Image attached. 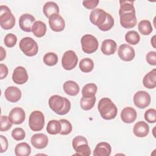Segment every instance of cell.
I'll use <instances>...</instances> for the list:
<instances>
[{"label": "cell", "mask_w": 156, "mask_h": 156, "mask_svg": "<svg viewBox=\"0 0 156 156\" xmlns=\"http://www.w3.org/2000/svg\"><path fill=\"white\" fill-rule=\"evenodd\" d=\"M25 112L24 110L20 107L12 108L9 115V118L13 124H20L23 123L25 120Z\"/></svg>", "instance_id": "obj_14"}, {"label": "cell", "mask_w": 156, "mask_h": 156, "mask_svg": "<svg viewBox=\"0 0 156 156\" xmlns=\"http://www.w3.org/2000/svg\"><path fill=\"white\" fill-rule=\"evenodd\" d=\"M1 126H0V130L1 132L7 131L9 130L12 126V123L10 121L9 116L2 115L1 116Z\"/></svg>", "instance_id": "obj_36"}, {"label": "cell", "mask_w": 156, "mask_h": 156, "mask_svg": "<svg viewBox=\"0 0 156 156\" xmlns=\"http://www.w3.org/2000/svg\"><path fill=\"white\" fill-rule=\"evenodd\" d=\"M125 40L129 44L135 45L140 42V36L136 31L130 30L125 35Z\"/></svg>", "instance_id": "obj_31"}, {"label": "cell", "mask_w": 156, "mask_h": 156, "mask_svg": "<svg viewBox=\"0 0 156 156\" xmlns=\"http://www.w3.org/2000/svg\"><path fill=\"white\" fill-rule=\"evenodd\" d=\"M58 62L57 55L54 52H48L43 57V62L45 65L52 66L55 65Z\"/></svg>", "instance_id": "obj_33"}, {"label": "cell", "mask_w": 156, "mask_h": 156, "mask_svg": "<svg viewBox=\"0 0 156 156\" xmlns=\"http://www.w3.org/2000/svg\"><path fill=\"white\" fill-rule=\"evenodd\" d=\"M138 30L143 35H148L152 32V27L149 20H144L141 21L138 25Z\"/></svg>", "instance_id": "obj_29"}, {"label": "cell", "mask_w": 156, "mask_h": 156, "mask_svg": "<svg viewBox=\"0 0 156 156\" xmlns=\"http://www.w3.org/2000/svg\"><path fill=\"white\" fill-rule=\"evenodd\" d=\"M17 41V37L15 34H8L5 36L4 39V42L5 45L8 48L13 47Z\"/></svg>", "instance_id": "obj_37"}, {"label": "cell", "mask_w": 156, "mask_h": 156, "mask_svg": "<svg viewBox=\"0 0 156 156\" xmlns=\"http://www.w3.org/2000/svg\"><path fill=\"white\" fill-rule=\"evenodd\" d=\"M79 66L83 73H90L94 68V63L91 58H84L80 61Z\"/></svg>", "instance_id": "obj_30"}, {"label": "cell", "mask_w": 156, "mask_h": 156, "mask_svg": "<svg viewBox=\"0 0 156 156\" xmlns=\"http://www.w3.org/2000/svg\"><path fill=\"white\" fill-rule=\"evenodd\" d=\"M146 59L147 62L153 66L156 65V52L155 51H150L149 52L146 56Z\"/></svg>", "instance_id": "obj_41"}, {"label": "cell", "mask_w": 156, "mask_h": 156, "mask_svg": "<svg viewBox=\"0 0 156 156\" xmlns=\"http://www.w3.org/2000/svg\"><path fill=\"white\" fill-rule=\"evenodd\" d=\"M111 146L106 142L99 143L93 151L94 156H109L111 154Z\"/></svg>", "instance_id": "obj_21"}, {"label": "cell", "mask_w": 156, "mask_h": 156, "mask_svg": "<svg viewBox=\"0 0 156 156\" xmlns=\"http://www.w3.org/2000/svg\"><path fill=\"white\" fill-rule=\"evenodd\" d=\"M82 51L87 54H92L96 51L98 48V41L97 38L91 35H84L80 40Z\"/></svg>", "instance_id": "obj_5"}, {"label": "cell", "mask_w": 156, "mask_h": 156, "mask_svg": "<svg viewBox=\"0 0 156 156\" xmlns=\"http://www.w3.org/2000/svg\"><path fill=\"white\" fill-rule=\"evenodd\" d=\"M12 136L16 141H21L24 139L26 133L24 130L20 127L15 128L12 132Z\"/></svg>", "instance_id": "obj_38"}, {"label": "cell", "mask_w": 156, "mask_h": 156, "mask_svg": "<svg viewBox=\"0 0 156 156\" xmlns=\"http://www.w3.org/2000/svg\"><path fill=\"white\" fill-rule=\"evenodd\" d=\"M143 85L149 89L154 88L156 86V69H153L147 73L143 79Z\"/></svg>", "instance_id": "obj_22"}, {"label": "cell", "mask_w": 156, "mask_h": 156, "mask_svg": "<svg viewBox=\"0 0 156 156\" xmlns=\"http://www.w3.org/2000/svg\"><path fill=\"white\" fill-rule=\"evenodd\" d=\"M61 128L62 126L60 121L52 119L48 122L46 127V131L51 135H56L60 133Z\"/></svg>", "instance_id": "obj_28"}, {"label": "cell", "mask_w": 156, "mask_h": 156, "mask_svg": "<svg viewBox=\"0 0 156 156\" xmlns=\"http://www.w3.org/2000/svg\"><path fill=\"white\" fill-rule=\"evenodd\" d=\"M0 48H1V59H0V60L2 61L4 60V58L6 56V52L2 46H1Z\"/></svg>", "instance_id": "obj_45"}, {"label": "cell", "mask_w": 156, "mask_h": 156, "mask_svg": "<svg viewBox=\"0 0 156 156\" xmlns=\"http://www.w3.org/2000/svg\"><path fill=\"white\" fill-rule=\"evenodd\" d=\"M60 124H61V130L60 132V134L66 135L69 134L73 129V126L71 122L65 119H61L59 120Z\"/></svg>", "instance_id": "obj_34"}, {"label": "cell", "mask_w": 156, "mask_h": 156, "mask_svg": "<svg viewBox=\"0 0 156 156\" xmlns=\"http://www.w3.org/2000/svg\"><path fill=\"white\" fill-rule=\"evenodd\" d=\"M46 25L41 21H35L32 27V32L34 35L38 38L43 37L46 32Z\"/></svg>", "instance_id": "obj_25"}, {"label": "cell", "mask_w": 156, "mask_h": 156, "mask_svg": "<svg viewBox=\"0 0 156 156\" xmlns=\"http://www.w3.org/2000/svg\"><path fill=\"white\" fill-rule=\"evenodd\" d=\"M15 24V18L10 9L6 5L0 7V25L5 30L12 29Z\"/></svg>", "instance_id": "obj_3"}, {"label": "cell", "mask_w": 156, "mask_h": 156, "mask_svg": "<svg viewBox=\"0 0 156 156\" xmlns=\"http://www.w3.org/2000/svg\"><path fill=\"white\" fill-rule=\"evenodd\" d=\"M44 15L48 18L51 16L59 13L58 5L54 2L49 1L44 4L43 7Z\"/></svg>", "instance_id": "obj_23"}, {"label": "cell", "mask_w": 156, "mask_h": 156, "mask_svg": "<svg viewBox=\"0 0 156 156\" xmlns=\"http://www.w3.org/2000/svg\"><path fill=\"white\" fill-rule=\"evenodd\" d=\"M74 151H76L75 155H82V156H89L91 154V149L88 143H83L77 146Z\"/></svg>", "instance_id": "obj_35"}, {"label": "cell", "mask_w": 156, "mask_h": 156, "mask_svg": "<svg viewBox=\"0 0 156 156\" xmlns=\"http://www.w3.org/2000/svg\"><path fill=\"white\" fill-rule=\"evenodd\" d=\"M48 104L51 109L59 115H66L71 108L70 101L67 98L57 94L51 96Z\"/></svg>", "instance_id": "obj_1"}, {"label": "cell", "mask_w": 156, "mask_h": 156, "mask_svg": "<svg viewBox=\"0 0 156 156\" xmlns=\"http://www.w3.org/2000/svg\"><path fill=\"white\" fill-rule=\"evenodd\" d=\"M4 96L9 102H16L21 98V91L18 88L10 86L7 87L5 90Z\"/></svg>", "instance_id": "obj_17"}, {"label": "cell", "mask_w": 156, "mask_h": 156, "mask_svg": "<svg viewBox=\"0 0 156 156\" xmlns=\"http://www.w3.org/2000/svg\"><path fill=\"white\" fill-rule=\"evenodd\" d=\"M151 98L149 94L145 91H138L133 96L135 105L139 108H144L149 105Z\"/></svg>", "instance_id": "obj_10"}, {"label": "cell", "mask_w": 156, "mask_h": 156, "mask_svg": "<svg viewBox=\"0 0 156 156\" xmlns=\"http://www.w3.org/2000/svg\"><path fill=\"white\" fill-rule=\"evenodd\" d=\"M98 108L101 117L106 120L114 119L118 113L116 105L108 98H103L99 101Z\"/></svg>", "instance_id": "obj_2"}, {"label": "cell", "mask_w": 156, "mask_h": 156, "mask_svg": "<svg viewBox=\"0 0 156 156\" xmlns=\"http://www.w3.org/2000/svg\"><path fill=\"white\" fill-rule=\"evenodd\" d=\"M78 62V57L74 51L69 50L66 51L62 58V65L68 71L74 69Z\"/></svg>", "instance_id": "obj_7"}, {"label": "cell", "mask_w": 156, "mask_h": 156, "mask_svg": "<svg viewBox=\"0 0 156 156\" xmlns=\"http://www.w3.org/2000/svg\"><path fill=\"white\" fill-rule=\"evenodd\" d=\"M49 24L51 29L54 32H61L65 27V20L59 14L51 16L49 18Z\"/></svg>", "instance_id": "obj_15"}, {"label": "cell", "mask_w": 156, "mask_h": 156, "mask_svg": "<svg viewBox=\"0 0 156 156\" xmlns=\"http://www.w3.org/2000/svg\"><path fill=\"white\" fill-rule=\"evenodd\" d=\"M21 51L27 56L32 57L35 55L38 51V46L37 42L31 37L23 38L19 43Z\"/></svg>", "instance_id": "obj_4"}, {"label": "cell", "mask_w": 156, "mask_h": 156, "mask_svg": "<svg viewBox=\"0 0 156 156\" xmlns=\"http://www.w3.org/2000/svg\"><path fill=\"white\" fill-rule=\"evenodd\" d=\"M117 49L116 43L112 39H107L103 41L101 45V51L106 55L114 54Z\"/></svg>", "instance_id": "obj_20"}, {"label": "cell", "mask_w": 156, "mask_h": 156, "mask_svg": "<svg viewBox=\"0 0 156 156\" xmlns=\"http://www.w3.org/2000/svg\"><path fill=\"white\" fill-rule=\"evenodd\" d=\"M13 81L18 85L26 83L28 80V74L26 69L21 66L15 68L12 74Z\"/></svg>", "instance_id": "obj_13"}, {"label": "cell", "mask_w": 156, "mask_h": 156, "mask_svg": "<svg viewBox=\"0 0 156 156\" xmlns=\"http://www.w3.org/2000/svg\"><path fill=\"white\" fill-rule=\"evenodd\" d=\"M65 93L69 96H76L80 91L79 85L73 80L66 81L63 86Z\"/></svg>", "instance_id": "obj_24"}, {"label": "cell", "mask_w": 156, "mask_h": 156, "mask_svg": "<svg viewBox=\"0 0 156 156\" xmlns=\"http://www.w3.org/2000/svg\"><path fill=\"white\" fill-rule=\"evenodd\" d=\"M34 16L29 13L23 14L19 19V26L21 29L26 32L32 31V27L35 22Z\"/></svg>", "instance_id": "obj_12"}, {"label": "cell", "mask_w": 156, "mask_h": 156, "mask_svg": "<svg viewBox=\"0 0 156 156\" xmlns=\"http://www.w3.org/2000/svg\"><path fill=\"white\" fill-rule=\"evenodd\" d=\"M0 139H1V153L7 151L8 148V141L7 139L3 135H0Z\"/></svg>", "instance_id": "obj_43"}, {"label": "cell", "mask_w": 156, "mask_h": 156, "mask_svg": "<svg viewBox=\"0 0 156 156\" xmlns=\"http://www.w3.org/2000/svg\"><path fill=\"white\" fill-rule=\"evenodd\" d=\"M108 15L109 13L101 9H95L90 14V20L93 24L98 26L99 29L106 21Z\"/></svg>", "instance_id": "obj_8"}, {"label": "cell", "mask_w": 156, "mask_h": 156, "mask_svg": "<svg viewBox=\"0 0 156 156\" xmlns=\"http://www.w3.org/2000/svg\"><path fill=\"white\" fill-rule=\"evenodd\" d=\"M96 102V97L94 96L91 98H82L80 99V104L82 109L83 110H89L91 109Z\"/></svg>", "instance_id": "obj_32"}, {"label": "cell", "mask_w": 156, "mask_h": 156, "mask_svg": "<svg viewBox=\"0 0 156 156\" xmlns=\"http://www.w3.org/2000/svg\"><path fill=\"white\" fill-rule=\"evenodd\" d=\"M97 86L93 83L86 84L82 90V97L84 98H91L95 96L97 92Z\"/></svg>", "instance_id": "obj_27"}, {"label": "cell", "mask_w": 156, "mask_h": 156, "mask_svg": "<svg viewBox=\"0 0 156 156\" xmlns=\"http://www.w3.org/2000/svg\"><path fill=\"white\" fill-rule=\"evenodd\" d=\"M133 133L135 136L140 138L146 136L149 132L148 124L144 121H138L133 126Z\"/></svg>", "instance_id": "obj_19"}, {"label": "cell", "mask_w": 156, "mask_h": 156, "mask_svg": "<svg viewBox=\"0 0 156 156\" xmlns=\"http://www.w3.org/2000/svg\"><path fill=\"white\" fill-rule=\"evenodd\" d=\"M8 68L7 66L3 64V63H1L0 64V79H4L8 74Z\"/></svg>", "instance_id": "obj_44"}, {"label": "cell", "mask_w": 156, "mask_h": 156, "mask_svg": "<svg viewBox=\"0 0 156 156\" xmlns=\"http://www.w3.org/2000/svg\"><path fill=\"white\" fill-rule=\"evenodd\" d=\"M118 54L119 58L126 62L132 60L135 55L133 48L127 44H122L118 49Z\"/></svg>", "instance_id": "obj_11"}, {"label": "cell", "mask_w": 156, "mask_h": 156, "mask_svg": "<svg viewBox=\"0 0 156 156\" xmlns=\"http://www.w3.org/2000/svg\"><path fill=\"white\" fill-rule=\"evenodd\" d=\"M83 143H88V141L84 136L81 135L76 136L74 138H73L72 141V146L74 149L79 145H80Z\"/></svg>", "instance_id": "obj_40"}, {"label": "cell", "mask_w": 156, "mask_h": 156, "mask_svg": "<svg viewBox=\"0 0 156 156\" xmlns=\"http://www.w3.org/2000/svg\"><path fill=\"white\" fill-rule=\"evenodd\" d=\"M32 145L37 149H43L48 144V136L42 133H36L32 135L30 139Z\"/></svg>", "instance_id": "obj_16"}, {"label": "cell", "mask_w": 156, "mask_h": 156, "mask_svg": "<svg viewBox=\"0 0 156 156\" xmlns=\"http://www.w3.org/2000/svg\"><path fill=\"white\" fill-rule=\"evenodd\" d=\"M119 14L120 24L126 29H131L136 24V17L135 11L124 12Z\"/></svg>", "instance_id": "obj_9"}, {"label": "cell", "mask_w": 156, "mask_h": 156, "mask_svg": "<svg viewBox=\"0 0 156 156\" xmlns=\"http://www.w3.org/2000/svg\"><path fill=\"white\" fill-rule=\"evenodd\" d=\"M30 153L31 147L27 143L22 142L15 146V154L16 156H28Z\"/></svg>", "instance_id": "obj_26"}, {"label": "cell", "mask_w": 156, "mask_h": 156, "mask_svg": "<svg viewBox=\"0 0 156 156\" xmlns=\"http://www.w3.org/2000/svg\"><path fill=\"white\" fill-rule=\"evenodd\" d=\"M155 35H154L153 37H152V39H151V44H152V46L154 48H155Z\"/></svg>", "instance_id": "obj_46"}, {"label": "cell", "mask_w": 156, "mask_h": 156, "mask_svg": "<svg viewBox=\"0 0 156 156\" xmlns=\"http://www.w3.org/2000/svg\"><path fill=\"white\" fill-rule=\"evenodd\" d=\"M99 2V0L83 1L82 4H83V6L87 9H93L98 5Z\"/></svg>", "instance_id": "obj_42"}, {"label": "cell", "mask_w": 156, "mask_h": 156, "mask_svg": "<svg viewBox=\"0 0 156 156\" xmlns=\"http://www.w3.org/2000/svg\"><path fill=\"white\" fill-rule=\"evenodd\" d=\"M145 120L149 123H154L156 121V110L154 108H149L144 113Z\"/></svg>", "instance_id": "obj_39"}, {"label": "cell", "mask_w": 156, "mask_h": 156, "mask_svg": "<svg viewBox=\"0 0 156 156\" xmlns=\"http://www.w3.org/2000/svg\"><path fill=\"white\" fill-rule=\"evenodd\" d=\"M30 129L35 132L40 131L44 126V116L43 113L38 110L32 112L29 118Z\"/></svg>", "instance_id": "obj_6"}, {"label": "cell", "mask_w": 156, "mask_h": 156, "mask_svg": "<svg viewBox=\"0 0 156 156\" xmlns=\"http://www.w3.org/2000/svg\"><path fill=\"white\" fill-rule=\"evenodd\" d=\"M137 117L136 110L130 107H127L123 108L121 113V118L125 123H132L135 121Z\"/></svg>", "instance_id": "obj_18"}]
</instances>
